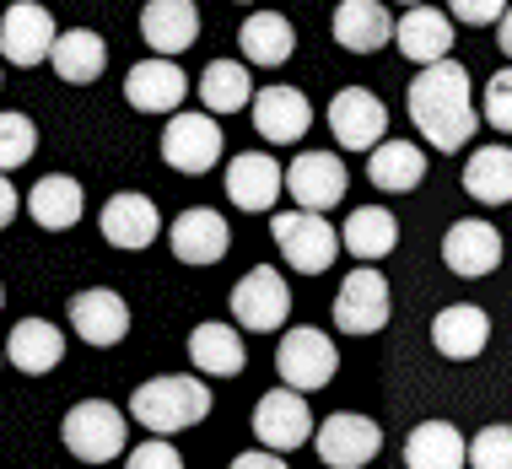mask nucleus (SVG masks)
Returning a JSON list of instances; mask_svg holds the SVG:
<instances>
[{
    "label": "nucleus",
    "mask_w": 512,
    "mask_h": 469,
    "mask_svg": "<svg viewBox=\"0 0 512 469\" xmlns=\"http://www.w3.org/2000/svg\"><path fill=\"white\" fill-rule=\"evenodd\" d=\"M399 6H421V0H399Z\"/></svg>",
    "instance_id": "obj_43"
},
{
    "label": "nucleus",
    "mask_w": 512,
    "mask_h": 469,
    "mask_svg": "<svg viewBox=\"0 0 512 469\" xmlns=\"http://www.w3.org/2000/svg\"><path fill=\"white\" fill-rule=\"evenodd\" d=\"M254 437L275 453H297L302 443H313V410L302 389L292 383H281V389H270L265 399L254 405Z\"/></svg>",
    "instance_id": "obj_8"
},
{
    "label": "nucleus",
    "mask_w": 512,
    "mask_h": 469,
    "mask_svg": "<svg viewBox=\"0 0 512 469\" xmlns=\"http://www.w3.org/2000/svg\"><path fill=\"white\" fill-rule=\"evenodd\" d=\"M469 464L475 469H512V426H486L469 443Z\"/></svg>",
    "instance_id": "obj_36"
},
{
    "label": "nucleus",
    "mask_w": 512,
    "mask_h": 469,
    "mask_svg": "<svg viewBox=\"0 0 512 469\" xmlns=\"http://www.w3.org/2000/svg\"><path fill=\"white\" fill-rule=\"evenodd\" d=\"M71 329L87 346H119L124 335H130V308H124L119 292H108V286H92V292H76L71 297Z\"/></svg>",
    "instance_id": "obj_19"
},
{
    "label": "nucleus",
    "mask_w": 512,
    "mask_h": 469,
    "mask_svg": "<svg viewBox=\"0 0 512 469\" xmlns=\"http://www.w3.org/2000/svg\"><path fill=\"white\" fill-rule=\"evenodd\" d=\"M442 265L453 275H464V281H480V275H491L502 265V232L491 222H480V216H469V222H453L448 238H442Z\"/></svg>",
    "instance_id": "obj_16"
},
{
    "label": "nucleus",
    "mask_w": 512,
    "mask_h": 469,
    "mask_svg": "<svg viewBox=\"0 0 512 469\" xmlns=\"http://www.w3.org/2000/svg\"><path fill=\"white\" fill-rule=\"evenodd\" d=\"M340 356H335V340L324 335V329L313 324H297L281 335V346H275V372H281V383H292V389L313 394L324 389L329 378H335Z\"/></svg>",
    "instance_id": "obj_5"
},
{
    "label": "nucleus",
    "mask_w": 512,
    "mask_h": 469,
    "mask_svg": "<svg viewBox=\"0 0 512 469\" xmlns=\"http://www.w3.org/2000/svg\"><path fill=\"white\" fill-rule=\"evenodd\" d=\"M270 238H275L281 259H286L297 275H324L329 265H335V254H340L335 227L324 222V211H308V205L270 216Z\"/></svg>",
    "instance_id": "obj_3"
},
{
    "label": "nucleus",
    "mask_w": 512,
    "mask_h": 469,
    "mask_svg": "<svg viewBox=\"0 0 512 469\" xmlns=\"http://www.w3.org/2000/svg\"><path fill=\"white\" fill-rule=\"evenodd\" d=\"M389 313H394L389 281H383V270H372L367 259H362V265L340 281V297H335L340 335H378V329L389 324Z\"/></svg>",
    "instance_id": "obj_6"
},
{
    "label": "nucleus",
    "mask_w": 512,
    "mask_h": 469,
    "mask_svg": "<svg viewBox=\"0 0 512 469\" xmlns=\"http://www.w3.org/2000/svg\"><path fill=\"white\" fill-rule=\"evenodd\" d=\"M124 426L130 421L119 416V405H108V399H81V405L65 410L60 437H65V448H71V459L108 464L124 453Z\"/></svg>",
    "instance_id": "obj_4"
},
{
    "label": "nucleus",
    "mask_w": 512,
    "mask_h": 469,
    "mask_svg": "<svg viewBox=\"0 0 512 469\" xmlns=\"http://www.w3.org/2000/svg\"><path fill=\"white\" fill-rule=\"evenodd\" d=\"M6 362L17 372L44 378V372H54L65 362V335L49 319H22L17 329H11V340H6Z\"/></svg>",
    "instance_id": "obj_27"
},
{
    "label": "nucleus",
    "mask_w": 512,
    "mask_h": 469,
    "mask_svg": "<svg viewBox=\"0 0 512 469\" xmlns=\"http://www.w3.org/2000/svg\"><path fill=\"white\" fill-rule=\"evenodd\" d=\"M0 81H6V76H0Z\"/></svg>",
    "instance_id": "obj_46"
},
{
    "label": "nucleus",
    "mask_w": 512,
    "mask_h": 469,
    "mask_svg": "<svg viewBox=\"0 0 512 469\" xmlns=\"http://www.w3.org/2000/svg\"><path fill=\"white\" fill-rule=\"evenodd\" d=\"M286 313H292V292H286L281 270L254 265L238 286H232V319H238V329H248V335H270V329H281Z\"/></svg>",
    "instance_id": "obj_7"
},
{
    "label": "nucleus",
    "mask_w": 512,
    "mask_h": 469,
    "mask_svg": "<svg viewBox=\"0 0 512 469\" xmlns=\"http://www.w3.org/2000/svg\"><path fill=\"white\" fill-rule=\"evenodd\" d=\"M124 459H130V469H178V464H184V453H178L162 432H151V443L124 448Z\"/></svg>",
    "instance_id": "obj_38"
},
{
    "label": "nucleus",
    "mask_w": 512,
    "mask_h": 469,
    "mask_svg": "<svg viewBox=\"0 0 512 469\" xmlns=\"http://www.w3.org/2000/svg\"><path fill=\"white\" fill-rule=\"evenodd\" d=\"M162 157H168V168L178 173H211L221 162V124L211 119V108L205 114H173L168 130H162Z\"/></svg>",
    "instance_id": "obj_10"
},
{
    "label": "nucleus",
    "mask_w": 512,
    "mask_h": 469,
    "mask_svg": "<svg viewBox=\"0 0 512 469\" xmlns=\"http://www.w3.org/2000/svg\"><path fill=\"white\" fill-rule=\"evenodd\" d=\"M464 189L480 205H512V146H480L464 162Z\"/></svg>",
    "instance_id": "obj_33"
},
{
    "label": "nucleus",
    "mask_w": 512,
    "mask_h": 469,
    "mask_svg": "<svg viewBox=\"0 0 512 469\" xmlns=\"http://www.w3.org/2000/svg\"><path fill=\"white\" fill-rule=\"evenodd\" d=\"M345 184H351V173H345V162L335 157V151H302L292 168H286V189H292V200L308 205V211L340 205Z\"/></svg>",
    "instance_id": "obj_17"
},
{
    "label": "nucleus",
    "mask_w": 512,
    "mask_h": 469,
    "mask_svg": "<svg viewBox=\"0 0 512 469\" xmlns=\"http://www.w3.org/2000/svg\"><path fill=\"white\" fill-rule=\"evenodd\" d=\"M130 416L146 426V432H189V426H200L211 416V383L200 378H184V372H162V378L141 383V389L130 394Z\"/></svg>",
    "instance_id": "obj_2"
},
{
    "label": "nucleus",
    "mask_w": 512,
    "mask_h": 469,
    "mask_svg": "<svg viewBox=\"0 0 512 469\" xmlns=\"http://www.w3.org/2000/svg\"><path fill=\"white\" fill-rule=\"evenodd\" d=\"M313 448H318V459L335 469H362L383 448V432H378V421L356 416V410H335L324 426H313Z\"/></svg>",
    "instance_id": "obj_12"
},
{
    "label": "nucleus",
    "mask_w": 512,
    "mask_h": 469,
    "mask_svg": "<svg viewBox=\"0 0 512 469\" xmlns=\"http://www.w3.org/2000/svg\"><path fill=\"white\" fill-rule=\"evenodd\" d=\"M17 211H22V195L11 189V178L0 173V227H11V222H17Z\"/></svg>",
    "instance_id": "obj_41"
},
{
    "label": "nucleus",
    "mask_w": 512,
    "mask_h": 469,
    "mask_svg": "<svg viewBox=\"0 0 512 469\" xmlns=\"http://www.w3.org/2000/svg\"><path fill=\"white\" fill-rule=\"evenodd\" d=\"M507 11V0H448V17L469 27H496V17Z\"/></svg>",
    "instance_id": "obj_39"
},
{
    "label": "nucleus",
    "mask_w": 512,
    "mask_h": 469,
    "mask_svg": "<svg viewBox=\"0 0 512 469\" xmlns=\"http://www.w3.org/2000/svg\"><path fill=\"white\" fill-rule=\"evenodd\" d=\"M238 44H243V60L248 65H286L292 60V22L281 17V11H254L243 27H238Z\"/></svg>",
    "instance_id": "obj_32"
},
{
    "label": "nucleus",
    "mask_w": 512,
    "mask_h": 469,
    "mask_svg": "<svg viewBox=\"0 0 512 469\" xmlns=\"http://www.w3.org/2000/svg\"><path fill=\"white\" fill-rule=\"evenodd\" d=\"M232 464H238V469H281V453H275V448H248Z\"/></svg>",
    "instance_id": "obj_40"
},
{
    "label": "nucleus",
    "mask_w": 512,
    "mask_h": 469,
    "mask_svg": "<svg viewBox=\"0 0 512 469\" xmlns=\"http://www.w3.org/2000/svg\"><path fill=\"white\" fill-rule=\"evenodd\" d=\"M141 38L151 54H184L200 38V11L195 0H146L141 11Z\"/></svg>",
    "instance_id": "obj_24"
},
{
    "label": "nucleus",
    "mask_w": 512,
    "mask_h": 469,
    "mask_svg": "<svg viewBox=\"0 0 512 469\" xmlns=\"http://www.w3.org/2000/svg\"><path fill=\"white\" fill-rule=\"evenodd\" d=\"M0 302H6V292H0Z\"/></svg>",
    "instance_id": "obj_45"
},
{
    "label": "nucleus",
    "mask_w": 512,
    "mask_h": 469,
    "mask_svg": "<svg viewBox=\"0 0 512 469\" xmlns=\"http://www.w3.org/2000/svg\"><path fill=\"white\" fill-rule=\"evenodd\" d=\"M313 124V103L302 98L297 87H265L254 92V130L265 135L270 146H292L308 135Z\"/></svg>",
    "instance_id": "obj_20"
},
{
    "label": "nucleus",
    "mask_w": 512,
    "mask_h": 469,
    "mask_svg": "<svg viewBox=\"0 0 512 469\" xmlns=\"http://www.w3.org/2000/svg\"><path fill=\"white\" fill-rule=\"evenodd\" d=\"M340 238H345V254H356V259H367V265H378V259L394 254L399 222H394L389 205H362V211L345 216V232H340Z\"/></svg>",
    "instance_id": "obj_31"
},
{
    "label": "nucleus",
    "mask_w": 512,
    "mask_h": 469,
    "mask_svg": "<svg viewBox=\"0 0 512 469\" xmlns=\"http://www.w3.org/2000/svg\"><path fill=\"white\" fill-rule=\"evenodd\" d=\"M329 27H335V44L351 49V54H372L394 38V17H389L383 0H340Z\"/></svg>",
    "instance_id": "obj_23"
},
{
    "label": "nucleus",
    "mask_w": 512,
    "mask_h": 469,
    "mask_svg": "<svg viewBox=\"0 0 512 469\" xmlns=\"http://www.w3.org/2000/svg\"><path fill=\"white\" fill-rule=\"evenodd\" d=\"M0 362H6V351H0Z\"/></svg>",
    "instance_id": "obj_44"
},
{
    "label": "nucleus",
    "mask_w": 512,
    "mask_h": 469,
    "mask_svg": "<svg viewBox=\"0 0 512 469\" xmlns=\"http://www.w3.org/2000/svg\"><path fill=\"white\" fill-rule=\"evenodd\" d=\"M281 189H286V173H281V162L265 157V151H243V157H232L227 162V200L238 205V211H270L275 200H281Z\"/></svg>",
    "instance_id": "obj_18"
},
{
    "label": "nucleus",
    "mask_w": 512,
    "mask_h": 469,
    "mask_svg": "<svg viewBox=\"0 0 512 469\" xmlns=\"http://www.w3.org/2000/svg\"><path fill=\"white\" fill-rule=\"evenodd\" d=\"M480 114H486V124H496L502 135H512V60H507V71H496L486 81V103H480Z\"/></svg>",
    "instance_id": "obj_37"
},
{
    "label": "nucleus",
    "mask_w": 512,
    "mask_h": 469,
    "mask_svg": "<svg viewBox=\"0 0 512 469\" xmlns=\"http://www.w3.org/2000/svg\"><path fill=\"white\" fill-rule=\"evenodd\" d=\"M54 38H60V27H54L49 6H38V0H17V6L0 11V54H6L11 65L49 60Z\"/></svg>",
    "instance_id": "obj_11"
},
{
    "label": "nucleus",
    "mask_w": 512,
    "mask_h": 469,
    "mask_svg": "<svg viewBox=\"0 0 512 469\" xmlns=\"http://www.w3.org/2000/svg\"><path fill=\"white\" fill-rule=\"evenodd\" d=\"M168 243H173L178 265H221L227 248H232V227L221 211H211V205H195V211H184L168 227Z\"/></svg>",
    "instance_id": "obj_14"
},
{
    "label": "nucleus",
    "mask_w": 512,
    "mask_h": 469,
    "mask_svg": "<svg viewBox=\"0 0 512 469\" xmlns=\"http://www.w3.org/2000/svg\"><path fill=\"white\" fill-rule=\"evenodd\" d=\"M184 98H189V76L173 65V54H151L124 76V103L135 114H173Z\"/></svg>",
    "instance_id": "obj_13"
},
{
    "label": "nucleus",
    "mask_w": 512,
    "mask_h": 469,
    "mask_svg": "<svg viewBox=\"0 0 512 469\" xmlns=\"http://www.w3.org/2000/svg\"><path fill=\"white\" fill-rule=\"evenodd\" d=\"M432 346H437V356H448V362H469V356H480L491 346L486 308H475V302H453V308H442L432 319Z\"/></svg>",
    "instance_id": "obj_22"
},
{
    "label": "nucleus",
    "mask_w": 512,
    "mask_h": 469,
    "mask_svg": "<svg viewBox=\"0 0 512 469\" xmlns=\"http://www.w3.org/2000/svg\"><path fill=\"white\" fill-rule=\"evenodd\" d=\"M38 151V124L27 114H0V173L22 168Z\"/></svg>",
    "instance_id": "obj_35"
},
{
    "label": "nucleus",
    "mask_w": 512,
    "mask_h": 469,
    "mask_svg": "<svg viewBox=\"0 0 512 469\" xmlns=\"http://www.w3.org/2000/svg\"><path fill=\"white\" fill-rule=\"evenodd\" d=\"M405 464L410 469H459L469 464V443L453 421H421L405 437Z\"/></svg>",
    "instance_id": "obj_29"
},
{
    "label": "nucleus",
    "mask_w": 512,
    "mask_h": 469,
    "mask_svg": "<svg viewBox=\"0 0 512 469\" xmlns=\"http://www.w3.org/2000/svg\"><path fill=\"white\" fill-rule=\"evenodd\" d=\"M496 44H502V54L512 60V0H507V11L496 17Z\"/></svg>",
    "instance_id": "obj_42"
},
{
    "label": "nucleus",
    "mask_w": 512,
    "mask_h": 469,
    "mask_svg": "<svg viewBox=\"0 0 512 469\" xmlns=\"http://www.w3.org/2000/svg\"><path fill=\"white\" fill-rule=\"evenodd\" d=\"M98 227H103V238L114 243V248H124V254H141V248L157 243L162 216H157V205H151V195H141V189H119V195L103 205Z\"/></svg>",
    "instance_id": "obj_15"
},
{
    "label": "nucleus",
    "mask_w": 512,
    "mask_h": 469,
    "mask_svg": "<svg viewBox=\"0 0 512 469\" xmlns=\"http://www.w3.org/2000/svg\"><path fill=\"white\" fill-rule=\"evenodd\" d=\"M329 130H335V141L345 151H372L389 135V108L367 87H340L329 98Z\"/></svg>",
    "instance_id": "obj_9"
},
{
    "label": "nucleus",
    "mask_w": 512,
    "mask_h": 469,
    "mask_svg": "<svg viewBox=\"0 0 512 469\" xmlns=\"http://www.w3.org/2000/svg\"><path fill=\"white\" fill-rule=\"evenodd\" d=\"M49 65H54V76L71 81V87H92V81L103 76V65H108L103 33H92V27H71V33H60V38H54Z\"/></svg>",
    "instance_id": "obj_26"
},
{
    "label": "nucleus",
    "mask_w": 512,
    "mask_h": 469,
    "mask_svg": "<svg viewBox=\"0 0 512 469\" xmlns=\"http://www.w3.org/2000/svg\"><path fill=\"white\" fill-rule=\"evenodd\" d=\"M405 108L415 119V130L426 135L432 151H459L469 135H475V92H469V71L459 60H432L421 65V76L410 81Z\"/></svg>",
    "instance_id": "obj_1"
},
{
    "label": "nucleus",
    "mask_w": 512,
    "mask_h": 469,
    "mask_svg": "<svg viewBox=\"0 0 512 469\" xmlns=\"http://www.w3.org/2000/svg\"><path fill=\"white\" fill-rule=\"evenodd\" d=\"M367 178H372V189H383V195H410V189L426 178V151L415 141H389V135H383V141L372 146Z\"/></svg>",
    "instance_id": "obj_28"
},
{
    "label": "nucleus",
    "mask_w": 512,
    "mask_h": 469,
    "mask_svg": "<svg viewBox=\"0 0 512 469\" xmlns=\"http://www.w3.org/2000/svg\"><path fill=\"white\" fill-rule=\"evenodd\" d=\"M200 98L211 114H238V108H248V98H254V76H248L243 60H211L200 76Z\"/></svg>",
    "instance_id": "obj_34"
},
{
    "label": "nucleus",
    "mask_w": 512,
    "mask_h": 469,
    "mask_svg": "<svg viewBox=\"0 0 512 469\" xmlns=\"http://www.w3.org/2000/svg\"><path fill=\"white\" fill-rule=\"evenodd\" d=\"M81 211H87V195H81V184L65 178V173H49V178H38V184L27 189V216H33L44 232L76 227Z\"/></svg>",
    "instance_id": "obj_25"
},
{
    "label": "nucleus",
    "mask_w": 512,
    "mask_h": 469,
    "mask_svg": "<svg viewBox=\"0 0 512 469\" xmlns=\"http://www.w3.org/2000/svg\"><path fill=\"white\" fill-rule=\"evenodd\" d=\"M189 362L195 372L205 378H238L248 351H243V335L232 324H195V335H189Z\"/></svg>",
    "instance_id": "obj_30"
},
{
    "label": "nucleus",
    "mask_w": 512,
    "mask_h": 469,
    "mask_svg": "<svg viewBox=\"0 0 512 469\" xmlns=\"http://www.w3.org/2000/svg\"><path fill=\"white\" fill-rule=\"evenodd\" d=\"M394 44H399V54H405L410 65L448 60V49H453V17H448V11H432L421 0V6H410L405 17L394 22Z\"/></svg>",
    "instance_id": "obj_21"
}]
</instances>
